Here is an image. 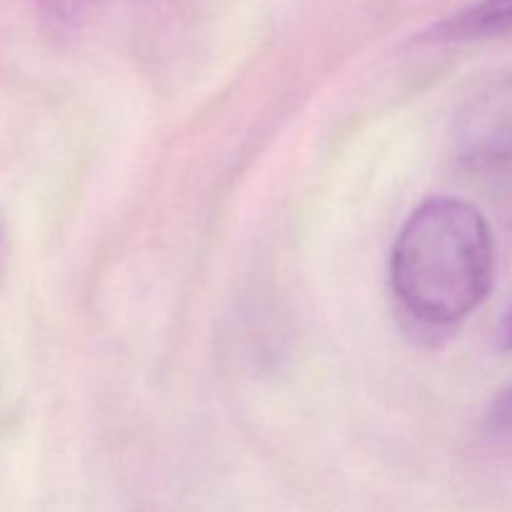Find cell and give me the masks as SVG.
I'll list each match as a JSON object with an SVG mask.
<instances>
[{
    "label": "cell",
    "mask_w": 512,
    "mask_h": 512,
    "mask_svg": "<svg viewBox=\"0 0 512 512\" xmlns=\"http://www.w3.org/2000/svg\"><path fill=\"white\" fill-rule=\"evenodd\" d=\"M500 345H503V350H512V310L505 315V323L500 328Z\"/></svg>",
    "instance_id": "6"
},
{
    "label": "cell",
    "mask_w": 512,
    "mask_h": 512,
    "mask_svg": "<svg viewBox=\"0 0 512 512\" xmlns=\"http://www.w3.org/2000/svg\"><path fill=\"white\" fill-rule=\"evenodd\" d=\"M453 155L475 173L512 168V73L490 80L453 120Z\"/></svg>",
    "instance_id": "2"
},
{
    "label": "cell",
    "mask_w": 512,
    "mask_h": 512,
    "mask_svg": "<svg viewBox=\"0 0 512 512\" xmlns=\"http://www.w3.org/2000/svg\"><path fill=\"white\" fill-rule=\"evenodd\" d=\"M512 30V0H478L460 13L430 25L420 38L428 43H475Z\"/></svg>",
    "instance_id": "3"
},
{
    "label": "cell",
    "mask_w": 512,
    "mask_h": 512,
    "mask_svg": "<svg viewBox=\"0 0 512 512\" xmlns=\"http://www.w3.org/2000/svg\"><path fill=\"white\" fill-rule=\"evenodd\" d=\"M95 0H38V5L43 8V13L48 15L53 23L70 28V25H78L80 20L88 15V10L93 8Z\"/></svg>",
    "instance_id": "4"
},
{
    "label": "cell",
    "mask_w": 512,
    "mask_h": 512,
    "mask_svg": "<svg viewBox=\"0 0 512 512\" xmlns=\"http://www.w3.org/2000/svg\"><path fill=\"white\" fill-rule=\"evenodd\" d=\"M493 280V233L475 205L440 195L410 213L390 253V285L410 320L450 328L485 303Z\"/></svg>",
    "instance_id": "1"
},
{
    "label": "cell",
    "mask_w": 512,
    "mask_h": 512,
    "mask_svg": "<svg viewBox=\"0 0 512 512\" xmlns=\"http://www.w3.org/2000/svg\"><path fill=\"white\" fill-rule=\"evenodd\" d=\"M510 218H512V208H510Z\"/></svg>",
    "instance_id": "7"
},
{
    "label": "cell",
    "mask_w": 512,
    "mask_h": 512,
    "mask_svg": "<svg viewBox=\"0 0 512 512\" xmlns=\"http://www.w3.org/2000/svg\"><path fill=\"white\" fill-rule=\"evenodd\" d=\"M488 425L495 433H512V385L493 403L488 413Z\"/></svg>",
    "instance_id": "5"
}]
</instances>
